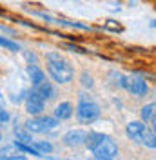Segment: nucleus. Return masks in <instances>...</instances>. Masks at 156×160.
I'll return each instance as SVG.
<instances>
[{"mask_svg":"<svg viewBox=\"0 0 156 160\" xmlns=\"http://www.w3.org/2000/svg\"><path fill=\"white\" fill-rule=\"evenodd\" d=\"M46 60H47L49 75H51V78L55 80L56 84L66 86V84H69L71 80L75 78V69H73V66H71L60 53L49 51V53H46Z\"/></svg>","mask_w":156,"mask_h":160,"instance_id":"obj_1","label":"nucleus"},{"mask_svg":"<svg viewBox=\"0 0 156 160\" xmlns=\"http://www.w3.org/2000/svg\"><path fill=\"white\" fill-rule=\"evenodd\" d=\"M80 84H82V88H85V89H93V88H95L93 75H89L87 71H84V73L80 75Z\"/></svg>","mask_w":156,"mask_h":160,"instance_id":"obj_18","label":"nucleus"},{"mask_svg":"<svg viewBox=\"0 0 156 160\" xmlns=\"http://www.w3.org/2000/svg\"><path fill=\"white\" fill-rule=\"evenodd\" d=\"M0 97H2V93H0Z\"/></svg>","mask_w":156,"mask_h":160,"instance_id":"obj_28","label":"nucleus"},{"mask_svg":"<svg viewBox=\"0 0 156 160\" xmlns=\"http://www.w3.org/2000/svg\"><path fill=\"white\" fill-rule=\"evenodd\" d=\"M15 137H17V140H18V142H24V144H31V142H33L29 131L26 129V128H20V126H17V124H15Z\"/></svg>","mask_w":156,"mask_h":160,"instance_id":"obj_16","label":"nucleus"},{"mask_svg":"<svg viewBox=\"0 0 156 160\" xmlns=\"http://www.w3.org/2000/svg\"><path fill=\"white\" fill-rule=\"evenodd\" d=\"M85 138H87V131L71 129L62 137V142H64L66 146H69V148H78V146H84V144H85Z\"/></svg>","mask_w":156,"mask_h":160,"instance_id":"obj_6","label":"nucleus"},{"mask_svg":"<svg viewBox=\"0 0 156 160\" xmlns=\"http://www.w3.org/2000/svg\"><path fill=\"white\" fill-rule=\"evenodd\" d=\"M153 131H154V133H156V118L153 120Z\"/></svg>","mask_w":156,"mask_h":160,"instance_id":"obj_25","label":"nucleus"},{"mask_svg":"<svg viewBox=\"0 0 156 160\" xmlns=\"http://www.w3.org/2000/svg\"><path fill=\"white\" fill-rule=\"evenodd\" d=\"M33 89L37 91L40 97L46 100V102H49V100H53L55 97H56V91H55V88H53V84L47 82V80H44V82L38 84V86H35Z\"/></svg>","mask_w":156,"mask_h":160,"instance_id":"obj_9","label":"nucleus"},{"mask_svg":"<svg viewBox=\"0 0 156 160\" xmlns=\"http://www.w3.org/2000/svg\"><path fill=\"white\" fill-rule=\"evenodd\" d=\"M104 137H105L104 133H96V131L87 133V138H85V144H84V146H87V149L91 151V149H93V148L98 144V142H100V140L104 138Z\"/></svg>","mask_w":156,"mask_h":160,"instance_id":"obj_17","label":"nucleus"},{"mask_svg":"<svg viewBox=\"0 0 156 160\" xmlns=\"http://www.w3.org/2000/svg\"><path fill=\"white\" fill-rule=\"evenodd\" d=\"M100 115H102L100 104L89 93H80L78 95V106H76L78 122L80 124H93L95 120L100 118Z\"/></svg>","mask_w":156,"mask_h":160,"instance_id":"obj_2","label":"nucleus"},{"mask_svg":"<svg viewBox=\"0 0 156 160\" xmlns=\"http://www.w3.org/2000/svg\"><path fill=\"white\" fill-rule=\"evenodd\" d=\"M66 49H69L71 53H76V55H87L89 51L84 49V48H80L78 44H75V42H67L66 44Z\"/></svg>","mask_w":156,"mask_h":160,"instance_id":"obj_21","label":"nucleus"},{"mask_svg":"<svg viewBox=\"0 0 156 160\" xmlns=\"http://www.w3.org/2000/svg\"><path fill=\"white\" fill-rule=\"evenodd\" d=\"M125 89L131 95H134V97H145L147 91H149V86H147V82L142 77H131V78H127Z\"/></svg>","mask_w":156,"mask_h":160,"instance_id":"obj_7","label":"nucleus"},{"mask_svg":"<svg viewBox=\"0 0 156 160\" xmlns=\"http://www.w3.org/2000/svg\"><path fill=\"white\" fill-rule=\"evenodd\" d=\"M109 78H113V84L116 86V88H122V89H125L127 88V78L124 73H118V71H111L109 73Z\"/></svg>","mask_w":156,"mask_h":160,"instance_id":"obj_15","label":"nucleus"},{"mask_svg":"<svg viewBox=\"0 0 156 160\" xmlns=\"http://www.w3.org/2000/svg\"><path fill=\"white\" fill-rule=\"evenodd\" d=\"M151 28H156V20H153V22H151Z\"/></svg>","mask_w":156,"mask_h":160,"instance_id":"obj_26","label":"nucleus"},{"mask_svg":"<svg viewBox=\"0 0 156 160\" xmlns=\"http://www.w3.org/2000/svg\"><path fill=\"white\" fill-rule=\"evenodd\" d=\"M0 29H2V33H7V35H17V33H15V29L6 28V26H0Z\"/></svg>","mask_w":156,"mask_h":160,"instance_id":"obj_24","label":"nucleus"},{"mask_svg":"<svg viewBox=\"0 0 156 160\" xmlns=\"http://www.w3.org/2000/svg\"><path fill=\"white\" fill-rule=\"evenodd\" d=\"M140 117H142L144 122H153V120L156 118V102L144 106V108L140 109Z\"/></svg>","mask_w":156,"mask_h":160,"instance_id":"obj_14","label":"nucleus"},{"mask_svg":"<svg viewBox=\"0 0 156 160\" xmlns=\"http://www.w3.org/2000/svg\"><path fill=\"white\" fill-rule=\"evenodd\" d=\"M73 113H75V109H73L71 102H60L56 106V109H55V117L58 120H69L73 117Z\"/></svg>","mask_w":156,"mask_h":160,"instance_id":"obj_10","label":"nucleus"},{"mask_svg":"<svg viewBox=\"0 0 156 160\" xmlns=\"http://www.w3.org/2000/svg\"><path fill=\"white\" fill-rule=\"evenodd\" d=\"M0 138H2V133H0Z\"/></svg>","mask_w":156,"mask_h":160,"instance_id":"obj_27","label":"nucleus"},{"mask_svg":"<svg viewBox=\"0 0 156 160\" xmlns=\"http://www.w3.org/2000/svg\"><path fill=\"white\" fill-rule=\"evenodd\" d=\"M60 124V120L56 117H49V115H35L33 118L26 122V129L29 133H49L51 129H55Z\"/></svg>","mask_w":156,"mask_h":160,"instance_id":"obj_3","label":"nucleus"},{"mask_svg":"<svg viewBox=\"0 0 156 160\" xmlns=\"http://www.w3.org/2000/svg\"><path fill=\"white\" fill-rule=\"evenodd\" d=\"M24 57L27 58L29 64H37V55L35 53H29V51H24Z\"/></svg>","mask_w":156,"mask_h":160,"instance_id":"obj_23","label":"nucleus"},{"mask_svg":"<svg viewBox=\"0 0 156 160\" xmlns=\"http://www.w3.org/2000/svg\"><path fill=\"white\" fill-rule=\"evenodd\" d=\"M24 158H26L24 155H18V153H17L15 144L6 146V148L0 149V160H24Z\"/></svg>","mask_w":156,"mask_h":160,"instance_id":"obj_12","label":"nucleus"},{"mask_svg":"<svg viewBox=\"0 0 156 160\" xmlns=\"http://www.w3.org/2000/svg\"><path fill=\"white\" fill-rule=\"evenodd\" d=\"M27 75H29V78H31L33 88L38 86V84H42V82L46 80V73L40 69L37 64H29V66H27Z\"/></svg>","mask_w":156,"mask_h":160,"instance_id":"obj_11","label":"nucleus"},{"mask_svg":"<svg viewBox=\"0 0 156 160\" xmlns=\"http://www.w3.org/2000/svg\"><path fill=\"white\" fill-rule=\"evenodd\" d=\"M44 109H46V100L42 98L35 89L27 91V97H26V111L35 117V115L44 113Z\"/></svg>","mask_w":156,"mask_h":160,"instance_id":"obj_5","label":"nucleus"},{"mask_svg":"<svg viewBox=\"0 0 156 160\" xmlns=\"http://www.w3.org/2000/svg\"><path fill=\"white\" fill-rule=\"evenodd\" d=\"M140 144L144 148H147V149H156V133L145 129L144 135H142V138H140Z\"/></svg>","mask_w":156,"mask_h":160,"instance_id":"obj_13","label":"nucleus"},{"mask_svg":"<svg viewBox=\"0 0 156 160\" xmlns=\"http://www.w3.org/2000/svg\"><path fill=\"white\" fill-rule=\"evenodd\" d=\"M35 148L46 157V155H49V153H53V144L51 142H46V140H42V142H35Z\"/></svg>","mask_w":156,"mask_h":160,"instance_id":"obj_19","label":"nucleus"},{"mask_svg":"<svg viewBox=\"0 0 156 160\" xmlns=\"http://www.w3.org/2000/svg\"><path fill=\"white\" fill-rule=\"evenodd\" d=\"M75 2H76V0H75Z\"/></svg>","mask_w":156,"mask_h":160,"instance_id":"obj_29","label":"nucleus"},{"mask_svg":"<svg viewBox=\"0 0 156 160\" xmlns=\"http://www.w3.org/2000/svg\"><path fill=\"white\" fill-rule=\"evenodd\" d=\"M145 129H147V126L144 120H133V122H129L125 126V135L129 140L140 144V138H142V135H144Z\"/></svg>","mask_w":156,"mask_h":160,"instance_id":"obj_8","label":"nucleus"},{"mask_svg":"<svg viewBox=\"0 0 156 160\" xmlns=\"http://www.w3.org/2000/svg\"><path fill=\"white\" fill-rule=\"evenodd\" d=\"M91 153H93V157L96 160H113L120 155V148H118V144L111 138V137L105 135V137L91 149Z\"/></svg>","mask_w":156,"mask_h":160,"instance_id":"obj_4","label":"nucleus"},{"mask_svg":"<svg viewBox=\"0 0 156 160\" xmlns=\"http://www.w3.org/2000/svg\"><path fill=\"white\" fill-rule=\"evenodd\" d=\"M9 120H11V115L6 109L0 108V124H6V122H9Z\"/></svg>","mask_w":156,"mask_h":160,"instance_id":"obj_22","label":"nucleus"},{"mask_svg":"<svg viewBox=\"0 0 156 160\" xmlns=\"http://www.w3.org/2000/svg\"><path fill=\"white\" fill-rule=\"evenodd\" d=\"M0 46L6 48V49H9V51H22L20 44H17V42H13L9 38H4V37H0Z\"/></svg>","mask_w":156,"mask_h":160,"instance_id":"obj_20","label":"nucleus"}]
</instances>
